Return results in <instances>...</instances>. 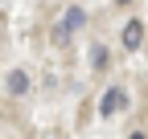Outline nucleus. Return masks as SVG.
<instances>
[{"mask_svg": "<svg viewBox=\"0 0 148 139\" xmlns=\"http://www.w3.org/2000/svg\"><path fill=\"white\" fill-rule=\"evenodd\" d=\"M127 139H144V135H127Z\"/></svg>", "mask_w": 148, "mask_h": 139, "instance_id": "6", "label": "nucleus"}, {"mask_svg": "<svg viewBox=\"0 0 148 139\" xmlns=\"http://www.w3.org/2000/svg\"><path fill=\"white\" fill-rule=\"evenodd\" d=\"M140 41H144V25L140 21H127L123 25V49H140Z\"/></svg>", "mask_w": 148, "mask_h": 139, "instance_id": "3", "label": "nucleus"}, {"mask_svg": "<svg viewBox=\"0 0 148 139\" xmlns=\"http://www.w3.org/2000/svg\"><path fill=\"white\" fill-rule=\"evenodd\" d=\"M115 4H127V0H115Z\"/></svg>", "mask_w": 148, "mask_h": 139, "instance_id": "7", "label": "nucleus"}, {"mask_svg": "<svg viewBox=\"0 0 148 139\" xmlns=\"http://www.w3.org/2000/svg\"><path fill=\"white\" fill-rule=\"evenodd\" d=\"M123 102H127V94L119 90V86H111V90L103 94V102H99V115H103V119H111V115H115V111L123 107Z\"/></svg>", "mask_w": 148, "mask_h": 139, "instance_id": "1", "label": "nucleus"}, {"mask_svg": "<svg viewBox=\"0 0 148 139\" xmlns=\"http://www.w3.org/2000/svg\"><path fill=\"white\" fill-rule=\"evenodd\" d=\"M90 65H95V70H107V49H103V45L90 49Z\"/></svg>", "mask_w": 148, "mask_h": 139, "instance_id": "5", "label": "nucleus"}, {"mask_svg": "<svg viewBox=\"0 0 148 139\" xmlns=\"http://www.w3.org/2000/svg\"><path fill=\"white\" fill-rule=\"evenodd\" d=\"M82 21H86V12H82V8H70V12H66V21L58 25V37H70L74 29H82Z\"/></svg>", "mask_w": 148, "mask_h": 139, "instance_id": "2", "label": "nucleus"}, {"mask_svg": "<svg viewBox=\"0 0 148 139\" xmlns=\"http://www.w3.org/2000/svg\"><path fill=\"white\" fill-rule=\"evenodd\" d=\"M8 90L12 94H25L29 90V74H25V70H12V74H8Z\"/></svg>", "mask_w": 148, "mask_h": 139, "instance_id": "4", "label": "nucleus"}]
</instances>
